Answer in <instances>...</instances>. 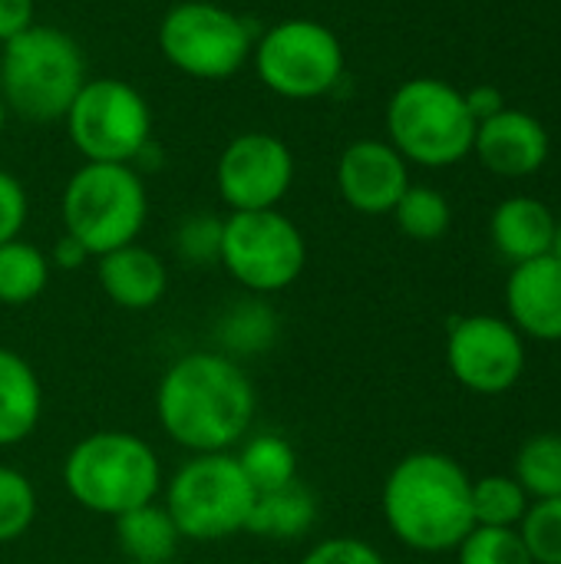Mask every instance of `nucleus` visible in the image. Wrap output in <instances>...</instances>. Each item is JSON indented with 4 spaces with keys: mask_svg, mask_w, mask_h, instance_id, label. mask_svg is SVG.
Returning <instances> with one entry per match:
<instances>
[{
    "mask_svg": "<svg viewBox=\"0 0 561 564\" xmlns=\"http://www.w3.org/2000/svg\"><path fill=\"white\" fill-rule=\"evenodd\" d=\"M258 410L255 387L238 360L215 350L179 357L159 380L155 416L162 433L188 449L231 453L251 430Z\"/></svg>",
    "mask_w": 561,
    "mask_h": 564,
    "instance_id": "nucleus-1",
    "label": "nucleus"
},
{
    "mask_svg": "<svg viewBox=\"0 0 561 564\" xmlns=\"http://www.w3.org/2000/svg\"><path fill=\"white\" fill-rule=\"evenodd\" d=\"M470 492L473 479L453 456L433 449L410 453L384 482V522L410 552H456L476 529Z\"/></svg>",
    "mask_w": 561,
    "mask_h": 564,
    "instance_id": "nucleus-2",
    "label": "nucleus"
},
{
    "mask_svg": "<svg viewBox=\"0 0 561 564\" xmlns=\"http://www.w3.org/2000/svg\"><path fill=\"white\" fill-rule=\"evenodd\" d=\"M63 486L76 506L93 516L119 519L162 492V463L155 449L126 430L83 436L63 459Z\"/></svg>",
    "mask_w": 561,
    "mask_h": 564,
    "instance_id": "nucleus-3",
    "label": "nucleus"
},
{
    "mask_svg": "<svg viewBox=\"0 0 561 564\" xmlns=\"http://www.w3.org/2000/svg\"><path fill=\"white\" fill-rule=\"evenodd\" d=\"M86 79V53L60 26L33 23L0 46V96L26 122H63Z\"/></svg>",
    "mask_w": 561,
    "mask_h": 564,
    "instance_id": "nucleus-4",
    "label": "nucleus"
},
{
    "mask_svg": "<svg viewBox=\"0 0 561 564\" xmlns=\"http://www.w3.org/2000/svg\"><path fill=\"white\" fill-rule=\"evenodd\" d=\"M476 119L466 93L440 76L400 83L387 102V142L423 169H450L473 155Z\"/></svg>",
    "mask_w": 561,
    "mask_h": 564,
    "instance_id": "nucleus-5",
    "label": "nucleus"
},
{
    "mask_svg": "<svg viewBox=\"0 0 561 564\" xmlns=\"http://www.w3.org/2000/svg\"><path fill=\"white\" fill-rule=\"evenodd\" d=\"M63 231L89 258L132 245L149 218V192L136 165L83 162L63 188Z\"/></svg>",
    "mask_w": 561,
    "mask_h": 564,
    "instance_id": "nucleus-6",
    "label": "nucleus"
},
{
    "mask_svg": "<svg viewBox=\"0 0 561 564\" xmlns=\"http://www.w3.org/2000/svg\"><path fill=\"white\" fill-rule=\"evenodd\" d=\"M251 66L258 83L291 102L334 93L347 73L341 36L314 17H284L255 36Z\"/></svg>",
    "mask_w": 561,
    "mask_h": 564,
    "instance_id": "nucleus-7",
    "label": "nucleus"
},
{
    "mask_svg": "<svg viewBox=\"0 0 561 564\" xmlns=\"http://www.w3.org/2000/svg\"><path fill=\"white\" fill-rule=\"evenodd\" d=\"M255 486L235 453H202L179 466L165 482V512L188 542H222L248 529Z\"/></svg>",
    "mask_w": 561,
    "mask_h": 564,
    "instance_id": "nucleus-8",
    "label": "nucleus"
},
{
    "mask_svg": "<svg viewBox=\"0 0 561 564\" xmlns=\"http://www.w3.org/2000/svg\"><path fill=\"white\" fill-rule=\"evenodd\" d=\"M255 26L215 3L179 0L159 20V53L172 69L202 83H225L251 63Z\"/></svg>",
    "mask_w": 561,
    "mask_h": 564,
    "instance_id": "nucleus-9",
    "label": "nucleus"
},
{
    "mask_svg": "<svg viewBox=\"0 0 561 564\" xmlns=\"http://www.w3.org/2000/svg\"><path fill=\"white\" fill-rule=\"evenodd\" d=\"M63 126L83 162L139 165L152 145L149 99L119 76L86 79L66 109Z\"/></svg>",
    "mask_w": 561,
    "mask_h": 564,
    "instance_id": "nucleus-10",
    "label": "nucleus"
},
{
    "mask_svg": "<svg viewBox=\"0 0 561 564\" xmlns=\"http://www.w3.org/2000/svg\"><path fill=\"white\" fill-rule=\"evenodd\" d=\"M218 264L248 294L268 297L288 291L304 274L308 241L281 208L231 212L222 225Z\"/></svg>",
    "mask_w": 561,
    "mask_h": 564,
    "instance_id": "nucleus-11",
    "label": "nucleus"
},
{
    "mask_svg": "<svg viewBox=\"0 0 561 564\" xmlns=\"http://www.w3.org/2000/svg\"><path fill=\"white\" fill-rule=\"evenodd\" d=\"M446 364L460 387L479 397L509 393L526 373V337L496 314H470L450 324Z\"/></svg>",
    "mask_w": 561,
    "mask_h": 564,
    "instance_id": "nucleus-12",
    "label": "nucleus"
},
{
    "mask_svg": "<svg viewBox=\"0 0 561 564\" xmlns=\"http://www.w3.org/2000/svg\"><path fill=\"white\" fill-rule=\"evenodd\" d=\"M294 185V152L284 139L251 129L235 135L215 162L218 198L231 212L278 208Z\"/></svg>",
    "mask_w": 561,
    "mask_h": 564,
    "instance_id": "nucleus-13",
    "label": "nucleus"
},
{
    "mask_svg": "<svg viewBox=\"0 0 561 564\" xmlns=\"http://www.w3.org/2000/svg\"><path fill=\"white\" fill-rule=\"evenodd\" d=\"M341 198L360 215H390L410 182V162L387 139L350 142L334 169Z\"/></svg>",
    "mask_w": 561,
    "mask_h": 564,
    "instance_id": "nucleus-14",
    "label": "nucleus"
},
{
    "mask_svg": "<svg viewBox=\"0 0 561 564\" xmlns=\"http://www.w3.org/2000/svg\"><path fill=\"white\" fill-rule=\"evenodd\" d=\"M549 132L546 126L522 112V109H499L496 116L476 122L473 155L503 178H526L536 175L549 162Z\"/></svg>",
    "mask_w": 561,
    "mask_h": 564,
    "instance_id": "nucleus-15",
    "label": "nucleus"
},
{
    "mask_svg": "<svg viewBox=\"0 0 561 564\" xmlns=\"http://www.w3.org/2000/svg\"><path fill=\"white\" fill-rule=\"evenodd\" d=\"M506 311L509 324L532 340H561V261L552 254L513 264L506 281Z\"/></svg>",
    "mask_w": 561,
    "mask_h": 564,
    "instance_id": "nucleus-16",
    "label": "nucleus"
},
{
    "mask_svg": "<svg viewBox=\"0 0 561 564\" xmlns=\"http://www.w3.org/2000/svg\"><path fill=\"white\" fill-rule=\"evenodd\" d=\"M96 281L116 307L149 311L169 291V268L152 248L132 241L96 258Z\"/></svg>",
    "mask_w": 561,
    "mask_h": 564,
    "instance_id": "nucleus-17",
    "label": "nucleus"
},
{
    "mask_svg": "<svg viewBox=\"0 0 561 564\" xmlns=\"http://www.w3.org/2000/svg\"><path fill=\"white\" fill-rule=\"evenodd\" d=\"M555 225L559 218L546 202L532 195H513L496 205L489 218V238L506 261L522 264L552 251Z\"/></svg>",
    "mask_w": 561,
    "mask_h": 564,
    "instance_id": "nucleus-18",
    "label": "nucleus"
},
{
    "mask_svg": "<svg viewBox=\"0 0 561 564\" xmlns=\"http://www.w3.org/2000/svg\"><path fill=\"white\" fill-rule=\"evenodd\" d=\"M43 413V390L36 370L17 354L0 347V449L33 436Z\"/></svg>",
    "mask_w": 561,
    "mask_h": 564,
    "instance_id": "nucleus-19",
    "label": "nucleus"
},
{
    "mask_svg": "<svg viewBox=\"0 0 561 564\" xmlns=\"http://www.w3.org/2000/svg\"><path fill=\"white\" fill-rule=\"evenodd\" d=\"M314 522H317V499L311 489H304L294 479L274 492H258L245 532L271 542H291V539H304L314 529Z\"/></svg>",
    "mask_w": 561,
    "mask_h": 564,
    "instance_id": "nucleus-20",
    "label": "nucleus"
},
{
    "mask_svg": "<svg viewBox=\"0 0 561 564\" xmlns=\"http://www.w3.org/2000/svg\"><path fill=\"white\" fill-rule=\"evenodd\" d=\"M116 542L132 564H169L179 552L182 535L165 506L149 502L116 519Z\"/></svg>",
    "mask_w": 561,
    "mask_h": 564,
    "instance_id": "nucleus-21",
    "label": "nucleus"
},
{
    "mask_svg": "<svg viewBox=\"0 0 561 564\" xmlns=\"http://www.w3.org/2000/svg\"><path fill=\"white\" fill-rule=\"evenodd\" d=\"M274 337H278V314L258 294H251L248 301H238L218 321V344H222V354H228L231 360L265 354L274 344Z\"/></svg>",
    "mask_w": 561,
    "mask_h": 564,
    "instance_id": "nucleus-22",
    "label": "nucleus"
},
{
    "mask_svg": "<svg viewBox=\"0 0 561 564\" xmlns=\"http://www.w3.org/2000/svg\"><path fill=\"white\" fill-rule=\"evenodd\" d=\"M50 271L53 264L36 245L23 238L3 241L0 245V307H23L36 301L50 284Z\"/></svg>",
    "mask_w": 561,
    "mask_h": 564,
    "instance_id": "nucleus-23",
    "label": "nucleus"
},
{
    "mask_svg": "<svg viewBox=\"0 0 561 564\" xmlns=\"http://www.w3.org/2000/svg\"><path fill=\"white\" fill-rule=\"evenodd\" d=\"M238 466L255 486V492H274L298 479V456L294 446L278 433H258L241 443Z\"/></svg>",
    "mask_w": 561,
    "mask_h": 564,
    "instance_id": "nucleus-24",
    "label": "nucleus"
},
{
    "mask_svg": "<svg viewBox=\"0 0 561 564\" xmlns=\"http://www.w3.org/2000/svg\"><path fill=\"white\" fill-rule=\"evenodd\" d=\"M513 479L532 502L561 496V433H539L526 440L516 453Z\"/></svg>",
    "mask_w": 561,
    "mask_h": 564,
    "instance_id": "nucleus-25",
    "label": "nucleus"
},
{
    "mask_svg": "<svg viewBox=\"0 0 561 564\" xmlns=\"http://www.w3.org/2000/svg\"><path fill=\"white\" fill-rule=\"evenodd\" d=\"M473 522L486 529H519L532 499L513 476H483L473 479Z\"/></svg>",
    "mask_w": 561,
    "mask_h": 564,
    "instance_id": "nucleus-26",
    "label": "nucleus"
},
{
    "mask_svg": "<svg viewBox=\"0 0 561 564\" xmlns=\"http://www.w3.org/2000/svg\"><path fill=\"white\" fill-rule=\"evenodd\" d=\"M390 215L397 228L413 241H440L453 225L450 198L433 185H410Z\"/></svg>",
    "mask_w": 561,
    "mask_h": 564,
    "instance_id": "nucleus-27",
    "label": "nucleus"
},
{
    "mask_svg": "<svg viewBox=\"0 0 561 564\" xmlns=\"http://www.w3.org/2000/svg\"><path fill=\"white\" fill-rule=\"evenodd\" d=\"M36 519L33 482L10 466H0V545H10L30 532Z\"/></svg>",
    "mask_w": 561,
    "mask_h": 564,
    "instance_id": "nucleus-28",
    "label": "nucleus"
},
{
    "mask_svg": "<svg viewBox=\"0 0 561 564\" xmlns=\"http://www.w3.org/2000/svg\"><path fill=\"white\" fill-rule=\"evenodd\" d=\"M460 564H536L519 529H486L476 525L456 549Z\"/></svg>",
    "mask_w": 561,
    "mask_h": 564,
    "instance_id": "nucleus-29",
    "label": "nucleus"
},
{
    "mask_svg": "<svg viewBox=\"0 0 561 564\" xmlns=\"http://www.w3.org/2000/svg\"><path fill=\"white\" fill-rule=\"evenodd\" d=\"M519 535L536 564H561V496L529 506Z\"/></svg>",
    "mask_w": 561,
    "mask_h": 564,
    "instance_id": "nucleus-30",
    "label": "nucleus"
},
{
    "mask_svg": "<svg viewBox=\"0 0 561 564\" xmlns=\"http://www.w3.org/2000/svg\"><path fill=\"white\" fill-rule=\"evenodd\" d=\"M222 225H225V218H215L208 212H195V215L182 218L175 228V238H172L175 254L195 268L215 264L218 251H222Z\"/></svg>",
    "mask_w": 561,
    "mask_h": 564,
    "instance_id": "nucleus-31",
    "label": "nucleus"
},
{
    "mask_svg": "<svg viewBox=\"0 0 561 564\" xmlns=\"http://www.w3.org/2000/svg\"><path fill=\"white\" fill-rule=\"evenodd\" d=\"M301 564H387L384 555L364 542V539H354V535H337V539H324L317 542Z\"/></svg>",
    "mask_w": 561,
    "mask_h": 564,
    "instance_id": "nucleus-32",
    "label": "nucleus"
},
{
    "mask_svg": "<svg viewBox=\"0 0 561 564\" xmlns=\"http://www.w3.org/2000/svg\"><path fill=\"white\" fill-rule=\"evenodd\" d=\"M26 215H30V198L23 182L13 172L0 169V245L20 238Z\"/></svg>",
    "mask_w": 561,
    "mask_h": 564,
    "instance_id": "nucleus-33",
    "label": "nucleus"
},
{
    "mask_svg": "<svg viewBox=\"0 0 561 564\" xmlns=\"http://www.w3.org/2000/svg\"><path fill=\"white\" fill-rule=\"evenodd\" d=\"M36 23V0H0V46Z\"/></svg>",
    "mask_w": 561,
    "mask_h": 564,
    "instance_id": "nucleus-34",
    "label": "nucleus"
},
{
    "mask_svg": "<svg viewBox=\"0 0 561 564\" xmlns=\"http://www.w3.org/2000/svg\"><path fill=\"white\" fill-rule=\"evenodd\" d=\"M46 258H50V264H56L60 271H76V268H83V264L89 261V251H86L76 238H69V235L63 231V238L53 245V251H50Z\"/></svg>",
    "mask_w": 561,
    "mask_h": 564,
    "instance_id": "nucleus-35",
    "label": "nucleus"
},
{
    "mask_svg": "<svg viewBox=\"0 0 561 564\" xmlns=\"http://www.w3.org/2000/svg\"><path fill=\"white\" fill-rule=\"evenodd\" d=\"M466 106H470V112H473L476 122H483V119L496 116L499 109H506L503 93L496 86H476V89H470L466 93Z\"/></svg>",
    "mask_w": 561,
    "mask_h": 564,
    "instance_id": "nucleus-36",
    "label": "nucleus"
},
{
    "mask_svg": "<svg viewBox=\"0 0 561 564\" xmlns=\"http://www.w3.org/2000/svg\"><path fill=\"white\" fill-rule=\"evenodd\" d=\"M555 261H561V221L555 225V238H552V251H549Z\"/></svg>",
    "mask_w": 561,
    "mask_h": 564,
    "instance_id": "nucleus-37",
    "label": "nucleus"
},
{
    "mask_svg": "<svg viewBox=\"0 0 561 564\" xmlns=\"http://www.w3.org/2000/svg\"><path fill=\"white\" fill-rule=\"evenodd\" d=\"M7 116H10V109H7V102H3V96H0V135H3V129H7Z\"/></svg>",
    "mask_w": 561,
    "mask_h": 564,
    "instance_id": "nucleus-38",
    "label": "nucleus"
}]
</instances>
